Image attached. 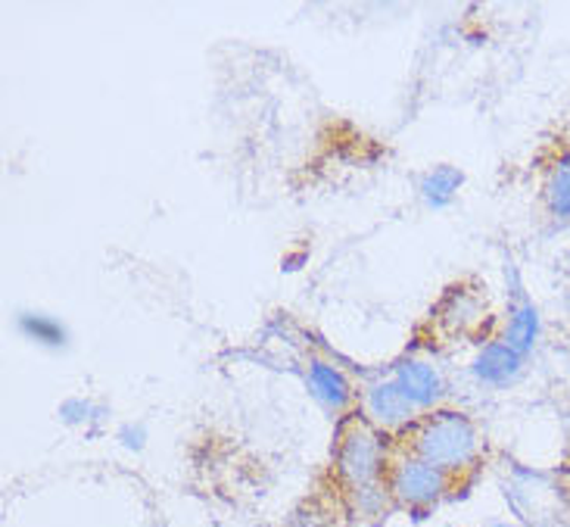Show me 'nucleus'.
<instances>
[{"label": "nucleus", "mask_w": 570, "mask_h": 527, "mask_svg": "<svg viewBox=\"0 0 570 527\" xmlns=\"http://www.w3.org/2000/svg\"><path fill=\"white\" fill-rule=\"evenodd\" d=\"M524 369V357L518 350H511L505 341H493L483 347V353L474 362V372L483 384H493V388H505L511 384Z\"/></svg>", "instance_id": "423d86ee"}, {"label": "nucleus", "mask_w": 570, "mask_h": 527, "mask_svg": "<svg viewBox=\"0 0 570 527\" xmlns=\"http://www.w3.org/2000/svg\"><path fill=\"white\" fill-rule=\"evenodd\" d=\"M542 201H546L549 216L558 222H570V159H561L556 169L549 172Z\"/></svg>", "instance_id": "1a4fd4ad"}, {"label": "nucleus", "mask_w": 570, "mask_h": 527, "mask_svg": "<svg viewBox=\"0 0 570 527\" xmlns=\"http://www.w3.org/2000/svg\"><path fill=\"white\" fill-rule=\"evenodd\" d=\"M393 384L405 393V400L415 409H428V406H433L443 397V378H440V372L433 365H428V362H417V359H405V362L396 365Z\"/></svg>", "instance_id": "39448f33"}, {"label": "nucleus", "mask_w": 570, "mask_h": 527, "mask_svg": "<svg viewBox=\"0 0 570 527\" xmlns=\"http://www.w3.org/2000/svg\"><path fill=\"white\" fill-rule=\"evenodd\" d=\"M308 384L315 390V397L331 409H346V403L353 400V388H350L346 374L331 362H318V359L308 362Z\"/></svg>", "instance_id": "0eeeda50"}, {"label": "nucleus", "mask_w": 570, "mask_h": 527, "mask_svg": "<svg viewBox=\"0 0 570 527\" xmlns=\"http://www.w3.org/2000/svg\"><path fill=\"white\" fill-rule=\"evenodd\" d=\"M386 466L390 452L381 431L368 419L343 421L334 447V475L355 518H377L386 513Z\"/></svg>", "instance_id": "f257e3e1"}, {"label": "nucleus", "mask_w": 570, "mask_h": 527, "mask_svg": "<svg viewBox=\"0 0 570 527\" xmlns=\"http://www.w3.org/2000/svg\"><path fill=\"white\" fill-rule=\"evenodd\" d=\"M443 306L452 312V319L459 322V325H471V322H478L480 315H483V306H480V300L474 294H468V291H449L446 300H443Z\"/></svg>", "instance_id": "9d476101"}, {"label": "nucleus", "mask_w": 570, "mask_h": 527, "mask_svg": "<svg viewBox=\"0 0 570 527\" xmlns=\"http://www.w3.org/2000/svg\"><path fill=\"white\" fill-rule=\"evenodd\" d=\"M537 334H540V315H537V306L524 296L518 306H511L509 328H505L502 341L509 343L511 350H518L521 357H527L537 343Z\"/></svg>", "instance_id": "6e6552de"}, {"label": "nucleus", "mask_w": 570, "mask_h": 527, "mask_svg": "<svg viewBox=\"0 0 570 527\" xmlns=\"http://www.w3.org/2000/svg\"><path fill=\"white\" fill-rule=\"evenodd\" d=\"M365 419L374 424V428H384V431H396V428H405L417 419L415 406L405 400L393 381L390 384H374L365 393Z\"/></svg>", "instance_id": "20e7f679"}, {"label": "nucleus", "mask_w": 570, "mask_h": 527, "mask_svg": "<svg viewBox=\"0 0 570 527\" xmlns=\"http://www.w3.org/2000/svg\"><path fill=\"white\" fill-rule=\"evenodd\" d=\"M459 182H462V175L452 169H436L431 175V194H436V197H449L455 187H459Z\"/></svg>", "instance_id": "9b49d317"}, {"label": "nucleus", "mask_w": 570, "mask_h": 527, "mask_svg": "<svg viewBox=\"0 0 570 527\" xmlns=\"http://www.w3.org/2000/svg\"><path fill=\"white\" fill-rule=\"evenodd\" d=\"M433 468L464 481L471 468H478L483 456V440L474 421L455 409H431L409 424V440L400 447Z\"/></svg>", "instance_id": "f03ea898"}, {"label": "nucleus", "mask_w": 570, "mask_h": 527, "mask_svg": "<svg viewBox=\"0 0 570 527\" xmlns=\"http://www.w3.org/2000/svg\"><path fill=\"white\" fill-rule=\"evenodd\" d=\"M384 484L390 502L412 509V513H428L433 506H440L452 490H459L462 481L433 468L431 462L417 459L412 452H400V456H390Z\"/></svg>", "instance_id": "7ed1b4c3"}]
</instances>
